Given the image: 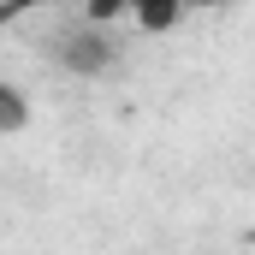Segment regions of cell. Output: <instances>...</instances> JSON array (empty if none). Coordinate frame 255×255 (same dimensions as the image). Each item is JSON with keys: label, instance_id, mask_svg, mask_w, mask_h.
<instances>
[{"label": "cell", "instance_id": "5b68a950", "mask_svg": "<svg viewBox=\"0 0 255 255\" xmlns=\"http://www.w3.org/2000/svg\"><path fill=\"white\" fill-rule=\"evenodd\" d=\"M190 6H232V0H190Z\"/></svg>", "mask_w": 255, "mask_h": 255}, {"label": "cell", "instance_id": "7a4b0ae2", "mask_svg": "<svg viewBox=\"0 0 255 255\" xmlns=\"http://www.w3.org/2000/svg\"><path fill=\"white\" fill-rule=\"evenodd\" d=\"M184 12H190V0H125V18H136V30H148V36L178 30Z\"/></svg>", "mask_w": 255, "mask_h": 255}, {"label": "cell", "instance_id": "3957f363", "mask_svg": "<svg viewBox=\"0 0 255 255\" xmlns=\"http://www.w3.org/2000/svg\"><path fill=\"white\" fill-rule=\"evenodd\" d=\"M24 125H30V95L0 77V136H12V130H24Z\"/></svg>", "mask_w": 255, "mask_h": 255}, {"label": "cell", "instance_id": "6da1fadb", "mask_svg": "<svg viewBox=\"0 0 255 255\" xmlns=\"http://www.w3.org/2000/svg\"><path fill=\"white\" fill-rule=\"evenodd\" d=\"M54 54H60L65 71H77V77H101V71H113V60H119V42H107V24L83 18L77 30H65L60 42H54Z\"/></svg>", "mask_w": 255, "mask_h": 255}, {"label": "cell", "instance_id": "277c9868", "mask_svg": "<svg viewBox=\"0 0 255 255\" xmlns=\"http://www.w3.org/2000/svg\"><path fill=\"white\" fill-rule=\"evenodd\" d=\"M54 6H71V0H0V24H12L24 12H54Z\"/></svg>", "mask_w": 255, "mask_h": 255}]
</instances>
